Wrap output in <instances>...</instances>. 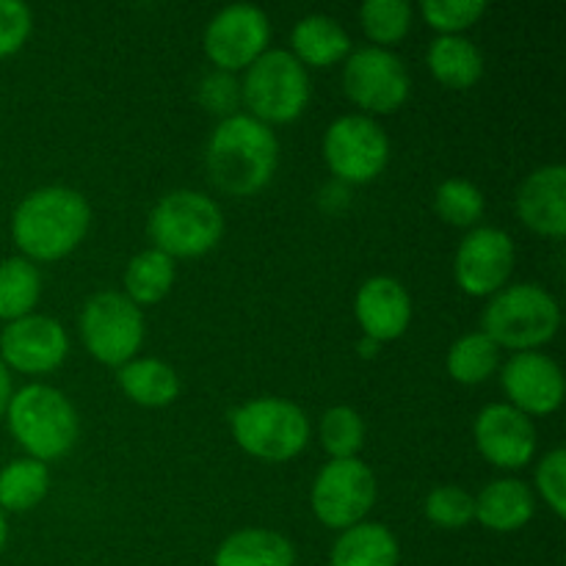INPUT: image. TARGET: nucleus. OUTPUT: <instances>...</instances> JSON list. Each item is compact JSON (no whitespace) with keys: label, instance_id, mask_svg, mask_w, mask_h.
I'll list each match as a JSON object with an SVG mask.
<instances>
[{"label":"nucleus","instance_id":"f257e3e1","mask_svg":"<svg viewBox=\"0 0 566 566\" xmlns=\"http://www.w3.org/2000/svg\"><path fill=\"white\" fill-rule=\"evenodd\" d=\"M92 224V208L70 186H44L25 193L11 216V238L31 263L61 260L81 247Z\"/></svg>","mask_w":566,"mask_h":566},{"label":"nucleus","instance_id":"f03ea898","mask_svg":"<svg viewBox=\"0 0 566 566\" xmlns=\"http://www.w3.org/2000/svg\"><path fill=\"white\" fill-rule=\"evenodd\" d=\"M208 175L230 197L263 191L280 164V142L269 125L249 114H232L213 127L205 149Z\"/></svg>","mask_w":566,"mask_h":566},{"label":"nucleus","instance_id":"7ed1b4c3","mask_svg":"<svg viewBox=\"0 0 566 566\" xmlns=\"http://www.w3.org/2000/svg\"><path fill=\"white\" fill-rule=\"evenodd\" d=\"M9 431L36 462H53L75 448L81 423L70 398L50 385H25L6 409Z\"/></svg>","mask_w":566,"mask_h":566},{"label":"nucleus","instance_id":"20e7f679","mask_svg":"<svg viewBox=\"0 0 566 566\" xmlns=\"http://www.w3.org/2000/svg\"><path fill=\"white\" fill-rule=\"evenodd\" d=\"M562 326V307L556 296L536 282L506 285L490 296L481 315V332L497 348L512 352H539L556 337Z\"/></svg>","mask_w":566,"mask_h":566},{"label":"nucleus","instance_id":"39448f33","mask_svg":"<svg viewBox=\"0 0 566 566\" xmlns=\"http://www.w3.org/2000/svg\"><path fill=\"white\" fill-rule=\"evenodd\" d=\"M221 235L224 213L205 191L177 188L160 197L149 213V238L171 260L202 258L219 247Z\"/></svg>","mask_w":566,"mask_h":566},{"label":"nucleus","instance_id":"423d86ee","mask_svg":"<svg viewBox=\"0 0 566 566\" xmlns=\"http://www.w3.org/2000/svg\"><path fill=\"white\" fill-rule=\"evenodd\" d=\"M243 72L241 99L258 122L287 125L307 111L313 83L307 66L298 64L291 50H265Z\"/></svg>","mask_w":566,"mask_h":566},{"label":"nucleus","instance_id":"0eeeda50","mask_svg":"<svg viewBox=\"0 0 566 566\" xmlns=\"http://www.w3.org/2000/svg\"><path fill=\"white\" fill-rule=\"evenodd\" d=\"M230 429L241 451L260 462H291L307 448L310 420L287 398H254L230 415Z\"/></svg>","mask_w":566,"mask_h":566},{"label":"nucleus","instance_id":"6e6552de","mask_svg":"<svg viewBox=\"0 0 566 566\" xmlns=\"http://www.w3.org/2000/svg\"><path fill=\"white\" fill-rule=\"evenodd\" d=\"M81 337L86 352L97 363L122 368L136 359L142 352L147 324H144L142 307L130 302L119 291H99L83 304L81 310Z\"/></svg>","mask_w":566,"mask_h":566},{"label":"nucleus","instance_id":"1a4fd4ad","mask_svg":"<svg viewBox=\"0 0 566 566\" xmlns=\"http://www.w3.org/2000/svg\"><path fill=\"white\" fill-rule=\"evenodd\" d=\"M376 492V475L363 459H329V464H324L315 475L310 503L321 525L346 531L368 520Z\"/></svg>","mask_w":566,"mask_h":566},{"label":"nucleus","instance_id":"9d476101","mask_svg":"<svg viewBox=\"0 0 566 566\" xmlns=\"http://www.w3.org/2000/svg\"><path fill=\"white\" fill-rule=\"evenodd\" d=\"M324 158L337 180L363 186L390 164V138L368 114L337 116L324 133Z\"/></svg>","mask_w":566,"mask_h":566},{"label":"nucleus","instance_id":"9b49d317","mask_svg":"<svg viewBox=\"0 0 566 566\" xmlns=\"http://www.w3.org/2000/svg\"><path fill=\"white\" fill-rule=\"evenodd\" d=\"M343 88L348 99L368 114H392L409 99L407 64L392 50L359 48L352 50L343 66Z\"/></svg>","mask_w":566,"mask_h":566},{"label":"nucleus","instance_id":"f8f14e48","mask_svg":"<svg viewBox=\"0 0 566 566\" xmlns=\"http://www.w3.org/2000/svg\"><path fill=\"white\" fill-rule=\"evenodd\" d=\"M271 22L263 9L252 3L224 6L208 22L202 36L205 55L221 72L247 70L269 50Z\"/></svg>","mask_w":566,"mask_h":566},{"label":"nucleus","instance_id":"ddd939ff","mask_svg":"<svg viewBox=\"0 0 566 566\" xmlns=\"http://www.w3.org/2000/svg\"><path fill=\"white\" fill-rule=\"evenodd\" d=\"M514 260H517V249L506 230L473 227L459 243L453 276L468 296H495L497 291L506 287L514 271Z\"/></svg>","mask_w":566,"mask_h":566},{"label":"nucleus","instance_id":"4468645a","mask_svg":"<svg viewBox=\"0 0 566 566\" xmlns=\"http://www.w3.org/2000/svg\"><path fill=\"white\" fill-rule=\"evenodd\" d=\"M70 354V335L50 315L31 313L9 321L0 335V363L20 374L39 376L59 368Z\"/></svg>","mask_w":566,"mask_h":566},{"label":"nucleus","instance_id":"2eb2a0df","mask_svg":"<svg viewBox=\"0 0 566 566\" xmlns=\"http://www.w3.org/2000/svg\"><path fill=\"white\" fill-rule=\"evenodd\" d=\"M475 448L501 470H523L536 457L534 420L512 403H490L473 423Z\"/></svg>","mask_w":566,"mask_h":566},{"label":"nucleus","instance_id":"dca6fc26","mask_svg":"<svg viewBox=\"0 0 566 566\" xmlns=\"http://www.w3.org/2000/svg\"><path fill=\"white\" fill-rule=\"evenodd\" d=\"M509 403L528 418L553 415L564 401L562 365L542 352H517L501 370Z\"/></svg>","mask_w":566,"mask_h":566},{"label":"nucleus","instance_id":"f3484780","mask_svg":"<svg viewBox=\"0 0 566 566\" xmlns=\"http://www.w3.org/2000/svg\"><path fill=\"white\" fill-rule=\"evenodd\" d=\"M354 315L363 337L381 343L398 340L412 324V298L396 276H370L359 285L354 298Z\"/></svg>","mask_w":566,"mask_h":566},{"label":"nucleus","instance_id":"a211bd4d","mask_svg":"<svg viewBox=\"0 0 566 566\" xmlns=\"http://www.w3.org/2000/svg\"><path fill=\"white\" fill-rule=\"evenodd\" d=\"M514 210L528 230L545 238L566 232V169L562 164L539 166L517 188Z\"/></svg>","mask_w":566,"mask_h":566},{"label":"nucleus","instance_id":"6ab92c4d","mask_svg":"<svg viewBox=\"0 0 566 566\" xmlns=\"http://www.w3.org/2000/svg\"><path fill=\"white\" fill-rule=\"evenodd\" d=\"M534 512V492L520 479L490 481L475 497V520L495 534H512V531L525 528Z\"/></svg>","mask_w":566,"mask_h":566},{"label":"nucleus","instance_id":"aec40b11","mask_svg":"<svg viewBox=\"0 0 566 566\" xmlns=\"http://www.w3.org/2000/svg\"><path fill=\"white\" fill-rule=\"evenodd\" d=\"M291 53L302 66H335L352 53V36L329 14H307L293 25Z\"/></svg>","mask_w":566,"mask_h":566},{"label":"nucleus","instance_id":"412c9836","mask_svg":"<svg viewBox=\"0 0 566 566\" xmlns=\"http://www.w3.org/2000/svg\"><path fill=\"white\" fill-rule=\"evenodd\" d=\"M213 566H296V547L271 528H241L227 536Z\"/></svg>","mask_w":566,"mask_h":566},{"label":"nucleus","instance_id":"4be33fe9","mask_svg":"<svg viewBox=\"0 0 566 566\" xmlns=\"http://www.w3.org/2000/svg\"><path fill=\"white\" fill-rule=\"evenodd\" d=\"M116 385L138 407H169L180 396V376L169 363L155 357H136L116 368Z\"/></svg>","mask_w":566,"mask_h":566},{"label":"nucleus","instance_id":"5701e85b","mask_svg":"<svg viewBox=\"0 0 566 566\" xmlns=\"http://www.w3.org/2000/svg\"><path fill=\"white\" fill-rule=\"evenodd\" d=\"M401 547L396 534L381 523L352 525L332 545V566H398Z\"/></svg>","mask_w":566,"mask_h":566},{"label":"nucleus","instance_id":"b1692460","mask_svg":"<svg viewBox=\"0 0 566 566\" xmlns=\"http://www.w3.org/2000/svg\"><path fill=\"white\" fill-rule=\"evenodd\" d=\"M426 64L429 72L448 88H464L475 86L484 75V55H481L479 44L473 39L462 36H437L429 44V53H426Z\"/></svg>","mask_w":566,"mask_h":566},{"label":"nucleus","instance_id":"393cba45","mask_svg":"<svg viewBox=\"0 0 566 566\" xmlns=\"http://www.w3.org/2000/svg\"><path fill=\"white\" fill-rule=\"evenodd\" d=\"M175 285V260L160 249H144L127 263L125 269V296L136 307L158 304L169 296Z\"/></svg>","mask_w":566,"mask_h":566},{"label":"nucleus","instance_id":"a878e982","mask_svg":"<svg viewBox=\"0 0 566 566\" xmlns=\"http://www.w3.org/2000/svg\"><path fill=\"white\" fill-rule=\"evenodd\" d=\"M50 490V470L31 457L11 459L0 470V509L3 512H31L44 501Z\"/></svg>","mask_w":566,"mask_h":566},{"label":"nucleus","instance_id":"bb28decb","mask_svg":"<svg viewBox=\"0 0 566 566\" xmlns=\"http://www.w3.org/2000/svg\"><path fill=\"white\" fill-rule=\"evenodd\" d=\"M446 368L459 385H484L501 368V348L484 332H468L448 348Z\"/></svg>","mask_w":566,"mask_h":566},{"label":"nucleus","instance_id":"cd10ccee","mask_svg":"<svg viewBox=\"0 0 566 566\" xmlns=\"http://www.w3.org/2000/svg\"><path fill=\"white\" fill-rule=\"evenodd\" d=\"M39 296H42V274L36 263L25 258H9L0 263V318H25L33 313Z\"/></svg>","mask_w":566,"mask_h":566},{"label":"nucleus","instance_id":"c85d7f7f","mask_svg":"<svg viewBox=\"0 0 566 566\" xmlns=\"http://www.w3.org/2000/svg\"><path fill=\"white\" fill-rule=\"evenodd\" d=\"M484 193L475 182L462 180V177H448L437 186L434 191V210L446 224L462 227V230H473L479 227L481 216H484Z\"/></svg>","mask_w":566,"mask_h":566},{"label":"nucleus","instance_id":"c756f323","mask_svg":"<svg viewBox=\"0 0 566 566\" xmlns=\"http://www.w3.org/2000/svg\"><path fill=\"white\" fill-rule=\"evenodd\" d=\"M359 25L374 48L390 50L412 28V6L407 0H368L359 6Z\"/></svg>","mask_w":566,"mask_h":566},{"label":"nucleus","instance_id":"7c9ffc66","mask_svg":"<svg viewBox=\"0 0 566 566\" xmlns=\"http://www.w3.org/2000/svg\"><path fill=\"white\" fill-rule=\"evenodd\" d=\"M321 446L332 459H354L365 446V420L352 407H332L321 418Z\"/></svg>","mask_w":566,"mask_h":566},{"label":"nucleus","instance_id":"2f4dec72","mask_svg":"<svg viewBox=\"0 0 566 566\" xmlns=\"http://www.w3.org/2000/svg\"><path fill=\"white\" fill-rule=\"evenodd\" d=\"M423 514L437 528L459 531L475 520V497L464 486L442 484L426 495Z\"/></svg>","mask_w":566,"mask_h":566},{"label":"nucleus","instance_id":"473e14b6","mask_svg":"<svg viewBox=\"0 0 566 566\" xmlns=\"http://www.w3.org/2000/svg\"><path fill=\"white\" fill-rule=\"evenodd\" d=\"M420 14L440 36H457L486 14L484 0H423Z\"/></svg>","mask_w":566,"mask_h":566},{"label":"nucleus","instance_id":"72a5a7b5","mask_svg":"<svg viewBox=\"0 0 566 566\" xmlns=\"http://www.w3.org/2000/svg\"><path fill=\"white\" fill-rule=\"evenodd\" d=\"M536 492L556 517H566V451L553 448L536 464Z\"/></svg>","mask_w":566,"mask_h":566},{"label":"nucleus","instance_id":"f704fd0d","mask_svg":"<svg viewBox=\"0 0 566 566\" xmlns=\"http://www.w3.org/2000/svg\"><path fill=\"white\" fill-rule=\"evenodd\" d=\"M199 103L210 111V114L227 116L238 114V103H241V83L230 75V72H210L199 83Z\"/></svg>","mask_w":566,"mask_h":566},{"label":"nucleus","instance_id":"c9c22d12","mask_svg":"<svg viewBox=\"0 0 566 566\" xmlns=\"http://www.w3.org/2000/svg\"><path fill=\"white\" fill-rule=\"evenodd\" d=\"M33 28V14L22 0H0V59L20 53Z\"/></svg>","mask_w":566,"mask_h":566},{"label":"nucleus","instance_id":"e433bc0d","mask_svg":"<svg viewBox=\"0 0 566 566\" xmlns=\"http://www.w3.org/2000/svg\"><path fill=\"white\" fill-rule=\"evenodd\" d=\"M11 376H9V368H6L3 363H0V418L6 415V409H9V401H11Z\"/></svg>","mask_w":566,"mask_h":566},{"label":"nucleus","instance_id":"4c0bfd02","mask_svg":"<svg viewBox=\"0 0 566 566\" xmlns=\"http://www.w3.org/2000/svg\"><path fill=\"white\" fill-rule=\"evenodd\" d=\"M376 352H379V343L370 340V337H363V340H359V354H363V357H374Z\"/></svg>","mask_w":566,"mask_h":566},{"label":"nucleus","instance_id":"58836bf2","mask_svg":"<svg viewBox=\"0 0 566 566\" xmlns=\"http://www.w3.org/2000/svg\"><path fill=\"white\" fill-rule=\"evenodd\" d=\"M6 539H9V523H6V512L0 509V551L6 547Z\"/></svg>","mask_w":566,"mask_h":566}]
</instances>
